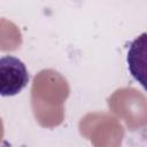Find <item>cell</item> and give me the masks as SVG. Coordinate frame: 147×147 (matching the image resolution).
Masks as SVG:
<instances>
[{"mask_svg":"<svg viewBox=\"0 0 147 147\" xmlns=\"http://www.w3.org/2000/svg\"><path fill=\"white\" fill-rule=\"evenodd\" d=\"M29 83V72L18 57L6 55L0 57V95L13 96L22 92Z\"/></svg>","mask_w":147,"mask_h":147,"instance_id":"6da1fadb","label":"cell"}]
</instances>
